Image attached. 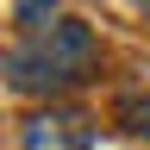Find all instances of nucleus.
<instances>
[{
	"mask_svg": "<svg viewBox=\"0 0 150 150\" xmlns=\"http://www.w3.org/2000/svg\"><path fill=\"white\" fill-rule=\"evenodd\" d=\"M88 144H94V131L75 112H38L19 131V150H88Z\"/></svg>",
	"mask_w": 150,
	"mask_h": 150,
	"instance_id": "f03ea898",
	"label": "nucleus"
},
{
	"mask_svg": "<svg viewBox=\"0 0 150 150\" xmlns=\"http://www.w3.org/2000/svg\"><path fill=\"white\" fill-rule=\"evenodd\" d=\"M125 119H131V131H138V138H150V94H144V100L125 112Z\"/></svg>",
	"mask_w": 150,
	"mask_h": 150,
	"instance_id": "7ed1b4c3",
	"label": "nucleus"
},
{
	"mask_svg": "<svg viewBox=\"0 0 150 150\" xmlns=\"http://www.w3.org/2000/svg\"><path fill=\"white\" fill-rule=\"evenodd\" d=\"M94 63V25L88 19H50V25L25 31L19 44H6L0 56V75H6L13 94H63L88 75Z\"/></svg>",
	"mask_w": 150,
	"mask_h": 150,
	"instance_id": "f257e3e1",
	"label": "nucleus"
}]
</instances>
